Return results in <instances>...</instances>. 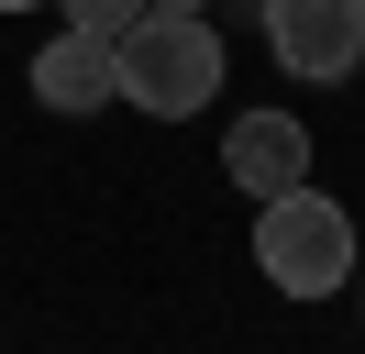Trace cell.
Segmentation results:
<instances>
[{
  "mask_svg": "<svg viewBox=\"0 0 365 354\" xmlns=\"http://www.w3.org/2000/svg\"><path fill=\"white\" fill-rule=\"evenodd\" d=\"M111 66H122V100L155 111V122H188V111L222 100V34L200 11H133L111 34Z\"/></svg>",
  "mask_w": 365,
  "mask_h": 354,
  "instance_id": "cell-1",
  "label": "cell"
},
{
  "mask_svg": "<svg viewBox=\"0 0 365 354\" xmlns=\"http://www.w3.org/2000/svg\"><path fill=\"white\" fill-rule=\"evenodd\" d=\"M255 266H266L288 299H332V288L354 277V221H343V199H321L310 177L277 188L266 211H255Z\"/></svg>",
  "mask_w": 365,
  "mask_h": 354,
  "instance_id": "cell-2",
  "label": "cell"
},
{
  "mask_svg": "<svg viewBox=\"0 0 365 354\" xmlns=\"http://www.w3.org/2000/svg\"><path fill=\"white\" fill-rule=\"evenodd\" d=\"M266 44H277L288 78L332 88L365 66V0H266Z\"/></svg>",
  "mask_w": 365,
  "mask_h": 354,
  "instance_id": "cell-3",
  "label": "cell"
},
{
  "mask_svg": "<svg viewBox=\"0 0 365 354\" xmlns=\"http://www.w3.org/2000/svg\"><path fill=\"white\" fill-rule=\"evenodd\" d=\"M222 177H232V188H255V199L299 188V177H310V133H299V111H244L232 144H222Z\"/></svg>",
  "mask_w": 365,
  "mask_h": 354,
  "instance_id": "cell-4",
  "label": "cell"
},
{
  "mask_svg": "<svg viewBox=\"0 0 365 354\" xmlns=\"http://www.w3.org/2000/svg\"><path fill=\"white\" fill-rule=\"evenodd\" d=\"M34 100L45 111H100V100H122V66H111V34H56L45 56H34Z\"/></svg>",
  "mask_w": 365,
  "mask_h": 354,
  "instance_id": "cell-5",
  "label": "cell"
},
{
  "mask_svg": "<svg viewBox=\"0 0 365 354\" xmlns=\"http://www.w3.org/2000/svg\"><path fill=\"white\" fill-rule=\"evenodd\" d=\"M133 11H144V0H67V22H78V34H122Z\"/></svg>",
  "mask_w": 365,
  "mask_h": 354,
  "instance_id": "cell-6",
  "label": "cell"
},
{
  "mask_svg": "<svg viewBox=\"0 0 365 354\" xmlns=\"http://www.w3.org/2000/svg\"><path fill=\"white\" fill-rule=\"evenodd\" d=\"M144 11H200V0H144Z\"/></svg>",
  "mask_w": 365,
  "mask_h": 354,
  "instance_id": "cell-7",
  "label": "cell"
},
{
  "mask_svg": "<svg viewBox=\"0 0 365 354\" xmlns=\"http://www.w3.org/2000/svg\"><path fill=\"white\" fill-rule=\"evenodd\" d=\"M0 11H34V0H0Z\"/></svg>",
  "mask_w": 365,
  "mask_h": 354,
  "instance_id": "cell-8",
  "label": "cell"
}]
</instances>
